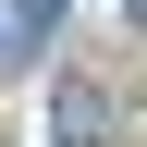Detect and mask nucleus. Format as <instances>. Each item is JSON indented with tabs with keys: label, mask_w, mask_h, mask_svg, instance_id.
Segmentation results:
<instances>
[{
	"label": "nucleus",
	"mask_w": 147,
	"mask_h": 147,
	"mask_svg": "<svg viewBox=\"0 0 147 147\" xmlns=\"http://www.w3.org/2000/svg\"><path fill=\"white\" fill-rule=\"evenodd\" d=\"M98 135H110V98L86 74H61V147H98Z\"/></svg>",
	"instance_id": "1"
}]
</instances>
